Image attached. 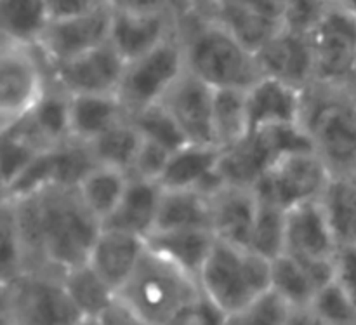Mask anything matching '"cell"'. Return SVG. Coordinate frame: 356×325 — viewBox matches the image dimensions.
Segmentation results:
<instances>
[{
    "instance_id": "cb8c5ba5",
    "label": "cell",
    "mask_w": 356,
    "mask_h": 325,
    "mask_svg": "<svg viewBox=\"0 0 356 325\" xmlns=\"http://www.w3.org/2000/svg\"><path fill=\"white\" fill-rule=\"evenodd\" d=\"M271 287L294 310L292 324H316L312 305L320 287L312 274L291 254L284 253L271 261Z\"/></svg>"
},
{
    "instance_id": "d4e9b609",
    "label": "cell",
    "mask_w": 356,
    "mask_h": 325,
    "mask_svg": "<svg viewBox=\"0 0 356 325\" xmlns=\"http://www.w3.org/2000/svg\"><path fill=\"white\" fill-rule=\"evenodd\" d=\"M129 115L117 94H72V139L90 143Z\"/></svg>"
},
{
    "instance_id": "f546056e",
    "label": "cell",
    "mask_w": 356,
    "mask_h": 325,
    "mask_svg": "<svg viewBox=\"0 0 356 325\" xmlns=\"http://www.w3.org/2000/svg\"><path fill=\"white\" fill-rule=\"evenodd\" d=\"M216 145L222 150L232 148L249 136V108H247V89L236 87H218L214 89V108H212Z\"/></svg>"
},
{
    "instance_id": "7dc6e473",
    "label": "cell",
    "mask_w": 356,
    "mask_h": 325,
    "mask_svg": "<svg viewBox=\"0 0 356 325\" xmlns=\"http://www.w3.org/2000/svg\"><path fill=\"white\" fill-rule=\"evenodd\" d=\"M330 3L356 16V0H330Z\"/></svg>"
},
{
    "instance_id": "8992f818",
    "label": "cell",
    "mask_w": 356,
    "mask_h": 325,
    "mask_svg": "<svg viewBox=\"0 0 356 325\" xmlns=\"http://www.w3.org/2000/svg\"><path fill=\"white\" fill-rule=\"evenodd\" d=\"M0 317L3 324H86L63 285L61 274L51 270H26L2 284Z\"/></svg>"
},
{
    "instance_id": "44dd1931",
    "label": "cell",
    "mask_w": 356,
    "mask_h": 325,
    "mask_svg": "<svg viewBox=\"0 0 356 325\" xmlns=\"http://www.w3.org/2000/svg\"><path fill=\"white\" fill-rule=\"evenodd\" d=\"M14 125L44 148L72 141V94L49 79L47 89L33 110Z\"/></svg>"
},
{
    "instance_id": "7a4b0ae2",
    "label": "cell",
    "mask_w": 356,
    "mask_h": 325,
    "mask_svg": "<svg viewBox=\"0 0 356 325\" xmlns=\"http://www.w3.org/2000/svg\"><path fill=\"white\" fill-rule=\"evenodd\" d=\"M177 33L186 68L214 89H249L263 77L256 54L211 14L184 9L177 19Z\"/></svg>"
},
{
    "instance_id": "5b68a950",
    "label": "cell",
    "mask_w": 356,
    "mask_h": 325,
    "mask_svg": "<svg viewBox=\"0 0 356 325\" xmlns=\"http://www.w3.org/2000/svg\"><path fill=\"white\" fill-rule=\"evenodd\" d=\"M198 282L205 298L229 324L271 289V260L216 237Z\"/></svg>"
},
{
    "instance_id": "3957f363",
    "label": "cell",
    "mask_w": 356,
    "mask_h": 325,
    "mask_svg": "<svg viewBox=\"0 0 356 325\" xmlns=\"http://www.w3.org/2000/svg\"><path fill=\"white\" fill-rule=\"evenodd\" d=\"M200 282L184 268L146 246L145 254L117 294L138 324H191L195 306L202 299Z\"/></svg>"
},
{
    "instance_id": "d590c367",
    "label": "cell",
    "mask_w": 356,
    "mask_h": 325,
    "mask_svg": "<svg viewBox=\"0 0 356 325\" xmlns=\"http://www.w3.org/2000/svg\"><path fill=\"white\" fill-rule=\"evenodd\" d=\"M131 120L138 125L145 138L165 146L169 152H176L190 143V139L186 138L183 129L179 127L176 118L170 115L162 101L145 108L139 113L131 115Z\"/></svg>"
},
{
    "instance_id": "9c48e42d",
    "label": "cell",
    "mask_w": 356,
    "mask_h": 325,
    "mask_svg": "<svg viewBox=\"0 0 356 325\" xmlns=\"http://www.w3.org/2000/svg\"><path fill=\"white\" fill-rule=\"evenodd\" d=\"M337 244L322 197L305 202L287 211L285 253L312 274L318 287L334 278V254Z\"/></svg>"
},
{
    "instance_id": "f35d334b",
    "label": "cell",
    "mask_w": 356,
    "mask_h": 325,
    "mask_svg": "<svg viewBox=\"0 0 356 325\" xmlns=\"http://www.w3.org/2000/svg\"><path fill=\"white\" fill-rule=\"evenodd\" d=\"M294 319L292 306L273 287L261 294L252 305L229 324L238 325H289Z\"/></svg>"
},
{
    "instance_id": "52a82bcc",
    "label": "cell",
    "mask_w": 356,
    "mask_h": 325,
    "mask_svg": "<svg viewBox=\"0 0 356 325\" xmlns=\"http://www.w3.org/2000/svg\"><path fill=\"white\" fill-rule=\"evenodd\" d=\"M49 84V68L37 45L2 38L0 44V129L23 120Z\"/></svg>"
},
{
    "instance_id": "30bf717a",
    "label": "cell",
    "mask_w": 356,
    "mask_h": 325,
    "mask_svg": "<svg viewBox=\"0 0 356 325\" xmlns=\"http://www.w3.org/2000/svg\"><path fill=\"white\" fill-rule=\"evenodd\" d=\"M332 173L312 148L280 153L263 177L254 184L257 193L268 195L285 211L320 198Z\"/></svg>"
},
{
    "instance_id": "7bdbcfd3",
    "label": "cell",
    "mask_w": 356,
    "mask_h": 325,
    "mask_svg": "<svg viewBox=\"0 0 356 325\" xmlns=\"http://www.w3.org/2000/svg\"><path fill=\"white\" fill-rule=\"evenodd\" d=\"M329 6L330 0H291L287 24L308 31Z\"/></svg>"
},
{
    "instance_id": "ee69618b",
    "label": "cell",
    "mask_w": 356,
    "mask_h": 325,
    "mask_svg": "<svg viewBox=\"0 0 356 325\" xmlns=\"http://www.w3.org/2000/svg\"><path fill=\"white\" fill-rule=\"evenodd\" d=\"M106 3V0H47L51 21L83 16V14L101 9Z\"/></svg>"
},
{
    "instance_id": "603a6c76",
    "label": "cell",
    "mask_w": 356,
    "mask_h": 325,
    "mask_svg": "<svg viewBox=\"0 0 356 325\" xmlns=\"http://www.w3.org/2000/svg\"><path fill=\"white\" fill-rule=\"evenodd\" d=\"M216 235L211 228H181L167 232H152L146 246L169 257L198 280L200 271L211 254Z\"/></svg>"
},
{
    "instance_id": "2e32d148",
    "label": "cell",
    "mask_w": 356,
    "mask_h": 325,
    "mask_svg": "<svg viewBox=\"0 0 356 325\" xmlns=\"http://www.w3.org/2000/svg\"><path fill=\"white\" fill-rule=\"evenodd\" d=\"M221 155L222 148L218 145L188 143L183 148L170 153L159 183L165 190L197 188L202 193L212 197L226 184L218 169Z\"/></svg>"
},
{
    "instance_id": "ba28073f",
    "label": "cell",
    "mask_w": 356,
    "mask_h": 325,
    "mask_svg": "<svg viewBox=\"0 0 356 325\" xmlns=\"http://www.w3.org/2000/svg\"><path fill=\"white\" fill-rule=\"evenodd\" d=\"M184 70L186 58L179 33L129 61L117 93L129 117L160 103Z\"/></svg>"
},
{
    "instance_id": "4fadbf2b",
    "label": "cell",
    "mask_w": 356,
    "mask_h": 325,
    "mask_svg": "<svg viewBox=\"0 0 356 325\" xmlns=\"http://www.w3.org/2000/svg\"><path fill=\"white\" fill-rule=\"evenodd\" d=\"M111 19L113 9L106 3L101 9L83 16L51 21L44 37L37 44L47 68L110 40Z\"/></svg>"
},
{
    "instance_id": "bcb514c9",
    "label": "cell",
    "mask_w": 356,
    "mask_h": 325,
    "mask_svg": "<svg viewBox=\"0 0 356 325\" xmlns=\"http://www.w3.org/2000/svg\"><path fill=\"white\" fill-rule=\"evenodd\" d=\"M186 6L190 9H198V10H209L211 7H214L219 0H184Z\"/></svg>"
},
{
    "instance_id": "83f0119b",
    "label": "cell",
    "mask_w": 356,
    "mask_h": 325,
    "mask_svg": "<svg viewBox=\"0 0 356 325\" xmlns=\"http://www.w3.org/2000/svg\"><path fill=\"white\" fill-rule=\"evenodd\" d=\"M129 177L131 174L125 171L104 166V164H96L83 174V177L76 184L83 204L99 219L101 225L113 214L117 205L120 204L127 190Z\"/></svg>"
},
{
    "instance_id": "e0dca14e",
    "label": "cell",
    "mask_w": 356,
    "mask_h": 325,
    "mask_svg": "<svg viewBox=\"0 0 356 325\" xmlns=\"http://www.w3.org/2000/svg\"><path fill=\"white\" fill-rule=\"evenodd\" d=\"M145 251V237L120 228L103 226L87 263L118 294L134 275Z\"/></svg>"
},
{
    "instance_id": "8d00e7d4",
    "label": "cell",
    "mask_w": 356,
    "mask_h": 325,
    "mask_svg": "<svg viewBox=\"0 0 356 325\" xmlns=\"http://www.w3.org/2000/svg\"><path fill=\"white\" fill-rule=\"evenodd\" d=\"M0 275L2 284H7L17 275L26 270L24 251L17 233L16 219L9 202L2 200V216H0Z\"/></svg>"
},
{
    "instance_id": "c3c4849f",
    "label": "cell",
    "mask_w": 356,
    "mask_h": 325,
    "mask_svg": "<svg viewBox=\"0 0 356 325\" xmlns=\"http://www.w3.org/2000/svg\"><path fill=\"white\" fill-rule=\"evenodd\" d=\"M348 87H350V90L353 93V96L356 97V61L353 65V70H351L350 80H348Z\"/></svg>"
},
{
    "instance_id": "277c9868",
    "label": "cell",
    "mask_w": 356,
    "mask_h": 325,
    "mask_svg": "<svg viewBox=\"0 0 356 325\" xmlns=\"http://www.w3.org/2000/svg\"><path fill=\"white\" fill-rule=\"evenodd\" d=\"M299 127L332 176H356V97L350 87L318 80L305 87Z\"/></svg>"
},
{
    "instance_id": "7c38bea8",
    "label": "cell",
    "mask_w": 356,
    "mask_h": 325,
    "mask_svg": "<svg viewBox=\"0 0 356 325\" xmlns=\"http://www.w3.org/2000/svg\"><path fill=\"white\" fill-rule=\"evenodd\" d=\"M127 61L110 40L49 68V79L70 94H117Z\"/></svg>"
},
{
    "instance_id": "8fae6325",
    "label": "cell",
    "mask_w": 356,
    "mask_h": 325,
    "mask_svg": "<svg viewBox=\"0 0 356 325\" xmlns=\"http://www.w3.org/2000/svg\"><path fill=\"white\" fill-rule=\"evenodd\" d=\"M315 80L348 86L356 61V16L330 3L308 30Z\"/></svg>"
},
{
    "instance_id": "d6a6232c",
    "label": "cell",
    "mask_w": 356,
    "mask_h": 325,
    "mask_svg": "<svg viewBox=\"0 0 356 325\" xmlns=\"http://www.w3.org/2000/svg\"><path fill=\"white\" fill-rule=\"evenodd\" d=\"M337 244H356V176H332L322 195Z\"/></svg>"
},
{
    "instance_id": "1f68e13d",
    "label": "cell",
    "mask_w": 356,
    "mask_h": 325,
    "mask_svg": "<svg viewBox=\"0 0 356 325\" xmlns=\"http://www.w3.org/2000/svg\"><path fill=\"white\" fill-rule=\"evenodd\" d=\"M143 141H145L143 132L131 120V117H127L125 120L113 125L110 131L86 145L89 146L90 155L97 164L117 167V169L131 174Z\"/></svg>"
},
{
    "instance_id": "9a60e30c",
    "label": "cell",
    "mask_w": 356,
    "mask_h": 325,
    "mask_svg": "<svg viewBox=\"0 0 356 325\" xmlns=\"http://www.w3.org/2000/svg\"><path fill=\"white\" fill-rule=\"evenodd\" d=\"M263 75L277 77L298 89L315 82V58L306 30L285 26L256 52Z\"/></svg>"
},
{
    "instance_id": "5bb4252c",
    "label": "cell",
    "mask_w": 356,
    "mask_h": 325,
    "mask_svg": "<svg viewBox=\"0 0 356 325\" xmlns=\"http://www.w3.org/2000/svg\"><path fill=\"white\" fill-rule=\"evenodd\" d=\"M162 103L170 111L190 143L216 145L212 108L214 87L184 70L183 75L167 90Z\"/></svg>"
},
{
    "instance_id": "74e56055",
    "label": "cell",
    "mask_w": 356,
    "mask_h": 325,
    "mask_svg": "<svg viewBox=\"0 0 356 325\" xmlns=\"http://www.w3.org/2000/svg\"><path fill=\"white\" fill-rule=\"evenodd\" d=\"M312 313L316 324L327 325H353L356 324V306L350 301L343 289L330 280L318 289L315 301L312 305Z\"/></svg>"
},
{
    "instance_id": "836d02e7",
    "label": "cell",
    "mask_w": 356,
    "mask_h": 325,
    "mask_svg": "<svg viewBox=\"0 0 356 325\" xmlns=\"http://www.w3.org/2000/svg\"><path fill=\"white\" fill-rule=\"evenodd\" d=\"M285 225L287 211L268 195L257 193V214L250 249L271 261L282 256L285 253Z\"/></svg>"
},
{
    "instance_id": "d6986e66",
    "label": "cell",
    "mask_w": 356,
    "mask_h": 325,
    "mask_svg": "<svg viewBox=\"0 0 356 325\" xmlns=\"http://www.w3.org/2000/svg\"><path fill=\"white\" fill-rule=\"evenodd\" d=\"M302 89L277 77L263 75L247 89L249 132L277 125H299Z\"/></svg>"
},
{
    "instance_id": "f6af8a7d",
    "label": "cell",
    "mask_w": 356,
    "mask_h": 325,
    "mask_svg": "<svg viewBox=\"0 0 356 325\" xmlns=\"http://www.w3.org/2000/svg\"><path fill=\"white\" fill-rule=\"evenodd\" d=\"M235 2L278 26H287L291 0H235Z\"/></svg>"
},
{
    "instance_id": "ac0fdd59",
    "label": "cell",
    "mask_w": 356,
    "mask_h": 325,
    "mask_svg": "<svg viewBox=\"0 0 356 325\" xmlns=\"http://www.w3.org/2000/svg\"><path fill=\"white\" fill-rule=\"evenodd\" d=\"M179 14H129L113 10L110 42L125 61H132L176 35Z\"/></svg>"
},
{
    "instance_id": "484cf974",
    "label": "cell",
    "mask_w": 356,
    "mask_h": 325,
    "mask_svg": "<svg viewBox=\"0 0 356 325\" xmlns=\"http://www.w3.org/2000/svg\"><path fill=\"white\" fill-rule=\"evenodd\" d=\"M212 200L197 188L165 190L160 197L153 232L181 228H211ZM212 230V228H211Z\"/></svg>"
},
{
    "instance_id": "ab89813d",
    "label": "cell",
    "mask_w": 356,
    "mask_h": 325,
    "mask_svg": "<svg viewBox=\"0 0 356 325\" xmlns=\"http://www.w3.org/2000/svg\"><path fill=\"white\" fill-rule=\"evenodd\" d=\"M170 153L172 152H169L165 146L145 138L141 150L138 153V159H136L134 166H132L131 174L159 181L162 173L165 171L167 162L170 159Z\"/></svg>"
},
{
    "instance_id": "6da1fadb",
    "label": "cell",
    "mask_w": 356,
    "mask_h": 325,
    "mask_svg": "<svg viewBox=\"0 0 356 325\" xmlns=\"http://www.w3.org/2000/svg\"><path fill=\"white\" fill-rule=\"evenodd\" d=\"M2 200L13 207L26 270L63 274L89 261L103 225L83 204L76 187L49 184L17 200Z\"/></svg>"
},
{
    "instance_id": "e575fe53",
    "label": "cell",
    "mask_w": 356,
    "mask_h": 325,
    "mask_svg": "<svg viewBox=\"0 0 356 325\" xmlns=\"http://www.w3.org/2000/svg\"><path fill=\"white\" fill-rule=\"evenodd\" d=\"M44 146L30 138L17 125L0 129V181L7 190L30 164L37 159Z\"/></svg>"
},
{
    "instance_id": "60d3db41",
    "label": "cell",
    "mask_w": 356,
    "mask_h": 325,
    "mask_svg": "<svg viewBox=\"0 0 356 325\" xmlns=\"http://www.w3.org/2000/svg\"><path fill=\"white\" fill-rule=\"evenodd\" d=\"M334 280L356 306V244H339L334 254Z\"/></svg>"
},
{
    "instance_id": "f1b7e54d",
    "label": "cell",
    "mask_w": 356,
    "mask_h": 325,
    "mask_svg": "<svg viewBox=\"0 0 356 325\" xmlns=\"http://www.w3.org/2000/svg\"><path fill=\"white\" fill-rule=\"evenodd\" d=\"M51 24L47 0H0V33L7 40L37 45Z\"/></svg>"
},
{
    "instance_id": "b9f144b4",
    "label": "cell",
    "mask_w": 356,
    "mask_h": 325,
    "mask_svg": "<svg viewBox=\"0 0 356 325\" xmlns=\"http://www.w3.org/2000/svg\"><path fill=\"white\" fill-rule=\"evenodd\" d=\"M106 2L113 10L129 14L183 13L184 9H190L184 0H106Z\"/></svg>"
},
{
    "instance_id": "4dcf8cb0",
    "label": "cell",
    "mask_w": 356,
    "mask_h": 325,
    "mask_svg": "<svg viewBox=\"0 0 356 325\" xmlns=\"http://www.w3.org/2000/svg\"><path fill=\"white\" fill-rule=\"evenodd\" d=\"M204 13L211 14L216 19L221 21L254 54L259 49H263L278 31L285 28L264 19L259 14L236 3L235 0H219L214 7L204 10Z\"/></svg>"
},
{
    "instance_id": "4316f807",
    "label": "cell",
    "mask_w": 356,
    "mask_h": 325,
    "mask_svg": "<svg viewBox=\"0 0 356 325\" xmlns=\"http://www.w3.org/2000/svg\"><path fill=\"white\" fill-rule=\"evenodd\" d=\"M61 282L86 324H101V319L117 303V292L89 263L63 271Z\"/></svg>"
},
{
    "instance_id": "7402d4cb",
    "label": "cell",
    "mask_w": 356,
    "mask_h": 325,
    "mask_svg": "<svg viewBox=\"0 0 356 325\" xmlns=\"http://www.w3.org/2000/svg\"><path fill=\"white\" fill-rule=\"evenodd\" d=\"M162 191L163 188L159 181L131 174L120 204L103 226L138 233L146 239L155 228Z\"/></svg>"
},
{
    "instance_id": "ffe728a7",
    "label": "cell",
    "mask_w": 356,
    "mask_h": 325,
    "mask_svg": "<svg viewBox=\"0 0 356 325\" xmlns=\"http://www.w3.org/2000/svg\"><path fill=\"white\" fill-rule=\"evenodd\" d=\"M212 200L211 228L218 239L250 249L257 214V193L254 187L226 184Z\"/></svg>"
}]
</instances>
